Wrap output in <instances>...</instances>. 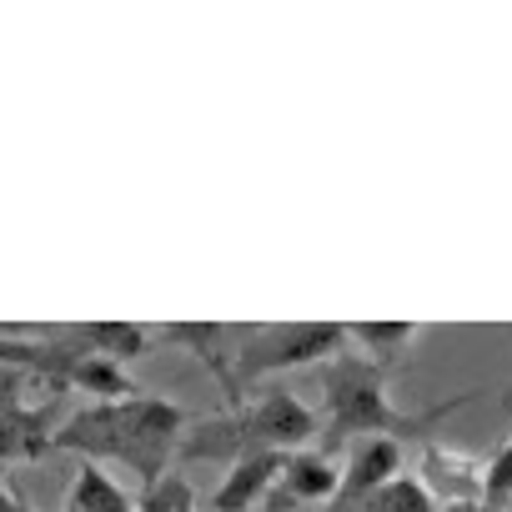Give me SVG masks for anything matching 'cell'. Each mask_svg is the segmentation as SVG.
<instances>
[{
	"label": "cell",
	"mask_w": 512,
	"mask_h": 512,
	"mask_svg": "<svg viewBox=\"0 0 512 512\" xmlns=\"http://www.w3.org/2000/svg\"><path fill=\"white\" fill-rule=\"evenodd\" d=\"M41 337H51L56 347H66L76 357H106V362H126L151 347V337L131 322H76V327H51Z\"/></svg>",
	"instance_id": "obj_7"
},
{
	"label": "cell",
	"mask_w": 512,
	"mask_h": 512,
	"mask_svg": "<svg viewBox=\"0 0 512 512\" xmlns=\"http://www.w3.org/2000/svg\"><path fill=\"white\" fill-rule=\"evenodd\" d=\"M477 392H457L442 397L427 412H402L387 392V372L377 362H367L362 352H342L322 367V452L332 457L347 442H367V437H392V442H432V427L442 417H452L462 402H472Z\"/></svg>",
	"instance_id": "obj_2"
},
{
	"label": "cell",
	"mask_w": 512,
	"mask_h": 512,
	"mask_svg": "<svg viewBox=\"0 0 512 512\" xmlns=\"http://www.w3.org/2000/svg\"><path fill=\"white\" fill-rule=\"evenodd\" d=\"M322 432V417L292 397V392H267L256 402H236L226 412H211V417H196L181 437V452L186 462H216V457H251V452H297L307 447L312 437Z\"/></svg>",
	"instance_id": "obj_3"
},
{
	"label": "cell",
	"mask_w": 512,
	"mask_h": 512,
	"mask_svg": "<svg viewBox=\"0 0 512 512\" xmlns=\"http://www.w3.org/2000/svg\"><path fill=\"white\" fill-rule=\"evenodd\" d=\"M56 437V402H21L16 377L0 372V462H41Z\"/></svg>",
	"instance_id": "obj_5"
},
{
	"label": "cell",
	"mask_w": 512,
	"mask_h": 512,
	"mask_svg": "<svg viewBox=\"0 0 512 512\" xmlns=\"http://www.w3.org/2000/svg\"><path fill=\"white\" fill-rule=\"evenodd\" d=\"M422 487L437 497V507H462V502H482V467L472 457H457L437 442H422V467H417Z\"/></svg>",
	"instance_id": "obj_10"
},
{
	"label": "cell",
	"mask_w": 512,
	"mask_h": 512,
	"mask_svg": "<svg viewBox=\"0 0 512 512\" xmlns=\"http://www.w3.org/2000/svg\"><path fill=\"white\" fill-rule=\"evenodd\" d=\"M56 392H86L91 402H126V397H141L136 382L121 372V362H106V357H71Z\"/></svg>",
	"instance_id": "obj_12"
},
{
	"label": "cell",
	"mask_w": 512,
	"mask_h": 512,
	"mask_svg": "<svg viewBox=\"0 0 512 512\" xmlns=\"http://www.w3.org/2000/svg\"><path fill=\"white\" fill-rule=\"evenodd\" d=\"M347 342H357L367 352V362H377L387 372L417 342V327L412 322H357V327H347Z\"/></svg>",
	"instance_id": "obj_14"
},
{
	"label": "cell",
	"mask_w": 512,
	"mask_h": 512,
	"mask_svg": "<svg viewBox=\"0 0 512 512\" xmlns=\"http://www.w3.org/2000/svg\"><path fill=\"white\" fill-rule=\"evenodd\" d=\"M447 512H487L482 502H462V507H447Z\"/></svg>",
	"instance_id": "obj_18"
},
{
	"label": "cell",
	"mask_w": 512,
	"mask_h": 512,
	"mask_svg": "<svg viewBox=\"0 0 512 512\" xmlns=\"http://www.w3.org/2000/svg\"><path fill=\"white\" fill-rule=\"evenodd\" d=\"M482 507L487 512H512V437L482 467Z\"/></svg>",
	"instance_id": "obj_15"
},
{
	"label": "cell",
	"mask_w": 512,
	"mask_h": 512,
	"mask_svg": "<svg viewBox=\"0 0 512 512\" xmlns=\"http://www.w3.org/2000/svg\"><path fill=\"white\" fill-rule=\"evenodd\" d=\"M0 512H36V507H31V502H21L11 487H0Z\"/></svg>",
	"instance_id": "obj_17"
},
{
	"label": "cell",
	"mask_w": 512,
	"mask_h": 512,
	"mask_svg": "<svg viewBox=\"0 0 512 512\" xmlns=\"http://www.w3.org/2000/svg\"><path fill=\"white\" fill-rule=\"evenodd\" d=\"M337 482H342L337 457H327L322 447H297L282 462V477L272 487L277 492L272 507H282V502H332L337 497Z\"/></svg>",
	"instance_id": "obj_8"
},
{
	"label": "cell",
	"mask_w": 512,
	"mask_h": 512,
	"mask_svg": "<svg viewBox=\"0 0 512 512\" xmlns=\"http://www.w3.org/2000/svg\"><path fill=\"white\" fill-rule=\"evenodd\" d=\"M161 342H166V347H181V352H196V357L206 362V372L221 382L226 407L241 402V387H236V377H231V367H226V357H221V327H216V322H171V327H161Z\"/></svg>",
	"instance_id": "obj_11"
},
{
	"label": "cell",
	"mask_w": 512,
	"mask_h": 512,
	"mask_svg": "<svg viewBox=\"0 0 512 512\" xmlns=\"http://www.w3.org/2000/svg\"><path fill=\"white\" fill-rule=\"evenodd\" d=\"M282 462H287V452H251V457H236L231 472H226V482H216V492H211V512H256V502L277 487Z\"/></svg>",
	"instance_id": "obj_9"
},
{
	"label": "cell",
	"mask_w": 512,
	"mask_h": 512,
	"mask_svg": "<svg viewBox=\"0 0 512 512\" xmlns=\"http://www.w3.org/2000/svg\"><path fill=\"white\" fill-rule=\"evenodd\" d=\"M61 512H136V497L101 467V462H81L76 482L61 502Z\"/></svg>",
	"instance_id": "obj_13"
},
{
	"label": "cell",
	"mask_w": 512,
	"mask_h": 512,
	"mask_svg": "<svg viewBox=\"0 0 512 512\" xmlns=\"http://www.w3.org/2000/svg\"><path fill=\"white\" fill-rule=\"evenodd\" d=\"M397 472H402V442H392V437L352 442L347 467H342V482H337V497L327 502V512H357V507L372 502Z\"/></svg>",
	"instance_id": "obj_6"
},
{
	"label": "cell",
	"mask_w": 512,
	"mask_h": 512,
	"mask_svg": "<svg viewBox=\"0 0 512 512\" xmlns=\"http://www.w3.org/2000/svg\"><path fill=\"white\" fill-rule=\"evenodd\" d=\"M186 417L166 397H126V402H86L66 422H56L51 452H81V462H121L141 487L161 482L181 452Z\"/></svg>",
	"instance_id": "obj_1"
},
{
	"label": "cell",
	"mask_w": 512,
	"mask_h": 512,
	"mask_svg": "<svg viewBox=\"0 0 512 512\" xmlns=\"http://www.w3.org/2000/svg\"><path fill=\"white\" fill-rule=\"evenodd\" d=\"M136 512H196V492H191V482L166 472L161 482L136 492Z\"/></svg>",
	"instance_id": "obj_16"
},
{
	"label": "cell",
	"mask_w": 512,
	"mask_h": 512,
	"mask_svg": "<svg viewBox=\"0 0 512 512\" xmlns=\"http://www.w3.org/2000/svg\"><path fill=\"white\" fill-rule=\"evenodd\" d=\"M342 352H347V327H337V322H277V327L251 332L236 347V372L246 382H256V377L292 372L307 362H332Z\"/></svg>",
	"instance_id": "obj_4"
}]
</instances>
